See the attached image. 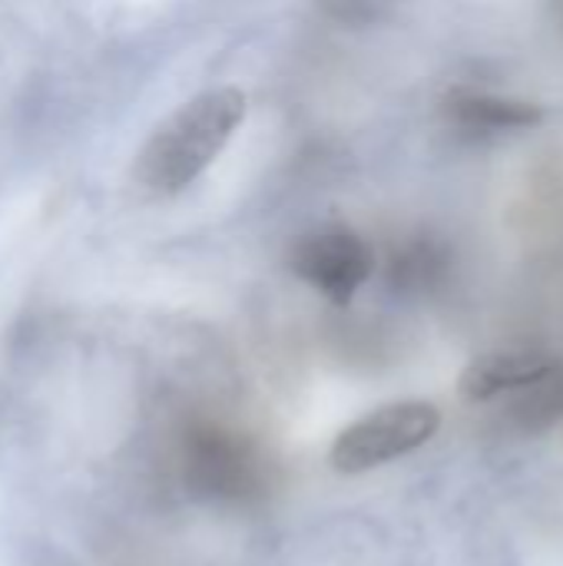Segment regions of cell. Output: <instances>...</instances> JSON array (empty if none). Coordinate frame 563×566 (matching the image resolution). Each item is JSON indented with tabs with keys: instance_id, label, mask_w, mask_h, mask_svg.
I'll list each match as a JSON object with an SVG mask.
<instances>
[{
	"instance_id": "cell-1",
	"label": "cell",
	"mask_w": 563,
	"mask_h": 566,
	"mask_svg": "<svg viewBox=\"0 0 563 566\" xmlns=\"http://www.w3.org/2000/svg\"><path fill=\"white\" fill-rule=\"evenodd\" d=\"M246 119V93L216 86L166 116L136 156V179L159 196L183 192Z\"/></svg>"
},
{
	"instance_id": "cell-2",
	"label": "cell",
	"mask_w": 563,
	"mask_h": 566,
	"mask_svg": "<svg viewBox=\"0 0 563 566\" xmlns=\"http://www.w3.org/2000/svg\"><path fill=\"white\" fill-rule=\"evenodd\" d=\"M441 428V411L431 401H395L348 424L332 444V468L362 474L428 444Z\"/></svg>"
},
{
	"instance_id": "cell-3",
	"label": "cell",
	"mask_w": 563,
	"mask_h": 566,
	"mask_svg": "<svg viewBox=\"0 0 563 566\" xmlns=\"http://www.w3.org/2000/svg\"><path fill=\"white\" fill-rule=\"evenodd\" d=\"M289 265L305 285L335 305H348L352 295L372 279L375 252L362 235L348 229H319L292 245Z\"/></svg>"
},
{
	"instance_id": "cell-4",
	"label": "cell",
	"mask_w": 563,
	"mask_h": 566,
	"mask_svg": "<svg viewBox=\"0 0 563 566\" xmlns=\"http://www.w3.org/2000/svg\"><path fill=\"white\" fill-rule=\"evenodd\" d=\"M554 371H557V361L544 352H494V355L475 358L461 371L458 395L478 405V401H491L518 388H534L554 378Z\"/></svg>"
},
{
	"instance_id": "cell-5",
	"label": "cell",
	"mask_w": 563,
	"mask_h": 566,
	"mask_svg": "<svg viewBox=\"0 0 563 566\" xmlns=\"http://www.w3.org/2000/svg\"><path fill=\"white\" fill-rule=\"evenodd\" d=\"M445 109L458 126L484 129V133L534 129L544 123V106L528 103V99H514V96H491V93H455L445 103Z\"/></svg>"
},
{
	"instance_id": "cell-6",
	"label": "cell",
	"mask_w": 563,
	"mask_h": 566,
	"mask_svg": "<svg viewBox=\"0 0 563 566\" xmlns=\"http://www.w3.org/2000/svg\"><path fill=\"white\" fill-rule=\"evenodd\" d=\"M398 0H319V7L338 20V23H348V27H365V23H375L382 17H388V10L395 7Z\"/></svg>"
}]
</instances>
